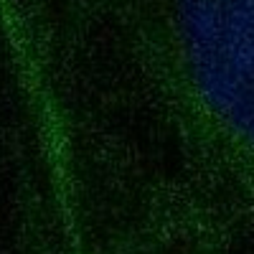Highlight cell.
<instances>
[{"label": "cell", "instance_id": "obj_1", "mask_svg": "<svg viewBox=\"0 0 254 254\" xmlns=\"http://www.w3.org/2000/svg\"><path fill=\"white\" fill-rule=\"evenodd\" d=\"M203 97L254 147V0H178Z\"/></svg>", "mask_w": 254, "mask_h": 254}]
</instances>
